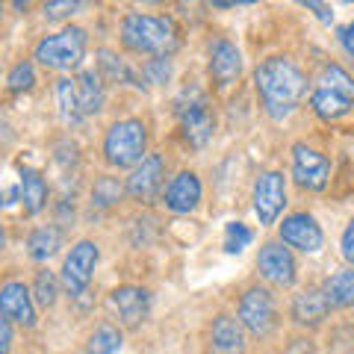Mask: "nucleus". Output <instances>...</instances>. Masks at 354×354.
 Here are the masks:
<instances>
[{
    "label": "nucleus",
    "instance_id": "c85d7f7f",
    "mask_svg": "<svg viewBox=\"0 0 354 354\" xmlns=\"http://www.w3.org/2000/svg\"><path fill=\"white\" fill-rule=\"evenodd\" d=\"M57 104H59V113L65 118V124H74V121H80L77 80H71V77H59V83H57Z\"/></svg>",
    "mask_w": 354,
    "mask_h": 354
},
{
    "label": "nucleus",
    "instance_id": "9d476101",
    "mask_svg": "<svg viewBox=\"0 0 354 354\" xmlns=\"http://www.w3.org/2000/svg\"><path fill=\"white\" fill-rule=\"evenodd\" d=\"M292 180L307 192H325L330 183V160L307 142L292 145Z\"/></svg>",
    "mask_w": 354,
    "mask_h": 354
},
{
    "label": "nucleus",
    "instance_id": "dca6fc26",
    "mask_svg": "<svg viewBox=\"0 0 354 354\" xmlns=\"http://www.w3.org/2000/svg\"><path fill=\"white\" fill-rule=\"evenodd\" d=\"M0 316L21 328H36V295L24 281H6L0 286Z\"/></svg>",
    "mask_w": 354,
    "mask_h": 354
},
{
    "label": "nucleus",
    "instance_id": "cd10ccee",
    "mask_svg": "<svg viewBox=\"0 0 354 354\" xmlns=\"http://www.w3.org/2000/svg\"><path fill=\"white\" fill-rule=\"evenodd\" d=\"M316 86L334 88V92L346 95V97H351V101H354V77H351V74H348L346 68H342L339 62H328L325 68H322V74H319Z\"/></svg>",
    "mask_w": 354,
    "mask_h": 354
},
{
    "label": "nucleus",
    "instance_id": "aec40b11",
    "mask_svg": "<svg viewBox=\"0 0 354 354\" xmlns=\"http://www.w3.org/2000/svg\"><path fill=\"white\" fill-rule=\"evenodd\" d=\"M322 290H325L330 310H351L354 307V266H342L334 274H328Z\"/></svg>",
    "mask_w": 354,
    "mask_h": 354
},
{
    "label": "nucleus",
    "instance_id": "ddd939ff",
    "mask_svg": "<svg viewBox=\"0 0 354 354\" xmlns=\"http://www.w3.org/2000/svg\"><path fill=\"white\" fill-rule=\"evenodd\" d=\"M248 348V330L239 322V316L218 313L207 325L204 351L207 354H245Z\"/></svg>",
    "mask_w": 354,
    "mask_h": 354
},
{
    "label": "nucleus",
    "instance_id": "1a4fd4ad",
    "mask_svg": "<svg viewBox=\"0 0 354 354\" xmlns=\"http://www.w3.org/2000/svg\"><path fill=\"white\" fill-rule=\"evenodd\" d=\"M177 115H180V133H183V139H186V145L189 148L204 151L209 142H213L218 118H216L213 106H209V101L201 92H198L189 104L177 106Z\"/></svg>",
    "mask_w": 354,
    "mask_h": 354
},
{
    "label": "nucleus",
    "instance_id": "20e7f679",
    "mask_svg": "<svg viewBox=\"0 0 354 354\" xmlns=\"http://www.w3.org/2000/svg\"><path fill=\"white\" fill-rule=\"evenodd\" d=\"M86 48H88V32L77 24H68L59 32H53V36H44L36 44V50H32V59L41 68L65 74V71H74L83 62Z\"/></svg>",
    "mask_w": 354,
    "mask_h": 354
},
{
    "label": "nucleus",
    "instance_id": "6e6552de",
    "mask_svg": "<svg viewBox=\"0 0 354 354\" xmlns=\"http://www.w3.org/2000/svg\"><path fill=\"white\" fill-rule=\"evenodd\" d=\"M257 272L266 283L278 286V290H290L298 281V263L292 248L283 239H266L257 251Z\"/></svg>",
    "mask_w": 354,
    "mask_h": 354
},
{
    "label": "nucleus",
    "instance_id": "f257e3e1",
    "mask_svg": "<svg viewBox=\"0 0 354 354\" xmlns=\"http://www.w3.org/2000/svg\"><path fill=\"white\" fill-rule=\"evenodd\" d=\"M254 88L272 121L290 118L307 95V74L290 57H269L254 68Z\"/></svg>",
    "mask_w": 354,
    "mask_h": 354
},
{
    "label": "nucleus",
    "instance_id": "79ce46f5",
    "mask_svg": "<svg viewBox=\"0 0 354 354\" xmlns=\"http://www.w3.org/2000/svg\"><path fill=\"white\" fill-rule=\"evenodd\" d=\"M3 354H9V351H3Z\"/></svg>",
    "mask_w": 354,
    "mask_h": 354
},
{
    "label": "nucleus",
    "instance_id": "0eeeda50",
    "mask_svg": "<svg viewBox=\"0 0 354 354\" xmlns=\"http://www.w3.org/2000/svg\"><path fill=\"white\" fill-rule=\"evenodd\" d=\"M165 174H169V162H165L162 153H148L136 169H130L127 177V198L136 201L142 207H151L162 201V192H165Z\"/></svg>",
    "mask_w": 354,
    "mask_h": 354
},
{
    "label": "nucleus",
    "instance_id": "ea45409f",
    "mask_svg": "<svg viewBox=\"0 0 354 354\" xmlns=\"http://www.w3.org/2000/svg\"><path fill=\"white\" fill-rule=\"evenodd\" d=\"M142 3H162V0H142Z\"/></svg>",
    "mask_w": 354,
    "mask_h": 354
},
{
    "label": "nucleus",
    "instance_id": "bb28decb",
    "mask_svg": "<svg viewBox=\"0 0 354 354\" xmlns=\"http://www.w3.org/2000/svg\"><path fill=\"white\" fill-rule=\"evenodd\" d=\"M59 286L62 281L53 274L48 266H41V269L36 272V278H32V295H36V304L39 307H57L59 301Z\"/></svg>",
    "mask_w": 354,
    "mask_h": 354
},
{
    "label": "nucleus",
    "instance_id": "f704fd0d",
    "mask_svg": "<svg viewBox=\"0 0 354 354\" xmlns=\"http://www.w3.org/2000/svg\"><path fill=\"white\" fill-rule=\"evenodd\" d=\"M298 3L307 6L310 12H313L319 21H322V24H330V21H334V12H330V6L322 3V0H298Z\"/></svg>",
    "mask_w": 354,
    "mask_h": 354
},
{
    "label": "nucleus",
    "instance_id": "a19ab883",
    "mask_svg": "<svg viewBox=\"0 0 354 354\" xmlns=\"http://www.w3.org/2000/svg\"><path fill=\"white\" fill-rule=\"evenodd\" d=\"M342 3H354V0H342Z\"/></svg>",
    "mask_w": 354,
    "mask_h": 354
},
{
    "label": "nucleus",
    "instance_id": "5701e85b",
    "mask_svg": "<svg viewBox=\"0 0 354 354\" xmlns=\"http://www.w3.org/2000/svg\"><path fill=\"white\" fill-rule=\"evenodd\" d=\"M59 248H62V227L59 225H39L30 230L27 254L36 263H48L50 257H57Z\"/></svg>",
    "mask_w": 354,
    "mask_h": 354
},
{
    "label": "nucleus",
    "instance_id": "393cba45",
    "mask_svg": "<svg viewBox=\"0 0 354 354\" xmlns=\"http://www.w3.org/2000/svg\"><path fill=\"white\" fill-rule=\"evenodd\" d=\"M124 195H127V183H121L115 174L95 177V183H92V204L95 207L113 209V207H118L121 201H124Z\"/></svg>",
    "mask_w": 354,
    "mask_h": 354
},
{
    "label": "nucleus",
    "instance_id": "e433bc0d",
    "mask_svg": "<svg viewBox=\"0 0 354 354\" xmlns=\"http://www.w3.org/2000/svg\"><path fill=\"white\" fill-rule=\"evenodd\" d=\"M337 32H339V44H342V48H346V53H348V57L354 59V24L339 27Z\"/></svg>",
    "mask_w": 354,
    "mask_h": 354
},
{
    "label": "nucleus",
    "instance_id": "4468645a",
    "mask_svg": "<svg viewBox=\"0 0 354 354\" xmlns=\"http://www.w3.org/2000/svg\"><path fill=\"white\" fill-rule=\"evenodd\" d=\"M106 304L124 328H139L151 313V290L136 283H121L109 292Z\"/></svg>",
    "mask_w": 354,
    "mask_h": 354
},
{
    "label": "nucleus",
    "instance_id": "c9c22d12",
    "mask_svg": "<svg viewBox=\"0 0 354 354\" xmlns=\"http://www.w3.org/2000/svg\"><path fill=\"white\" fill-rule=\"evenodd\" d=\"M12 325L15 322H9L6 316L0 319V354L9 351V346H12Z\"/></svg>",
    "mask_w": 354,
    "mask_h": 354
},
{
    "label": "nucleus",
    "instance_id": "6ab92c4d",
    "mask_svg": "<svg viewBox=\"0 0 354 354\" xmlns=\"http://www.w3.org/2000/svg\"><path fill=\"white\" fill-rule=\"evenodd\" d=\"M74 80H77V101H80V118L97 115L104 109V101H106L101 71H80Z\"/></svg>",
    "mask_w": 354,
    "mask_h": 354
},
{
    "label": "nucleus",
    "instance_id": "58836bf2",
    "mask_svg": "<svg viewBox=\"0 0 354 354\" xmlns=\"http://www.w3.org/2000/svg\"><path fill=\"white\" fill-rule=\"evenodd\" d=\"M27 3H30V0H12V6H15V9H21V6H27Z\"/></svg>",
    "mask_w": 354,
    "mask_h": 354
},
{
    "label": "nucleus",
    "instance_id": "a878e982",
    "mask_svg": "<svg viewBox=\"0 0 354 354\" xmlns=\"http://www.w3.org/2000/svg\"><path fill=\"white\" fill-rule=\"evenodd\" d=\"M121 330L113 322H101L86 339V354H118L121 351Z\"/></svg>",
    "mask_w": 354,
    "mask_h": 354
},
{
    "label": "nucleus",
    "instance_id": "72a5a7b5",
    "mask_svg": "<svg viewBox=\"0 0 354 354\" xmlns=\"http://www.w3.org/2000/svg\"><path fill=\"white\" fill-rule=\"evenodd\" d=\"M339 254H342V260H346L348 266H354V216L348 218V225H346V230H342V236H339Z\"/></svg>",
    "mask_w": 354,
    "mask_h": 354
},
{
    "label": "nucleus",
    "instance_id": "9b49d317",
    "mask_svg": "<svg viewBox=\"0 0 354 354\" xmlns=\"http://www.w3.org/2000/svg\"><path fill=\"white\" fill-rule=\"evenodd\" d=\"M286 207V177L278 169L260 171L254 183V213L260 218V227L278 225V218Z\"/></svg>",
    "mask_w": 354,
    "mask_h": 354
},
{
    "label": "nucleus",
    "instance_id": "2eb2a0df",
    "mask_svg": "<svg viewBox=\"0 0 354 354\" xmlns=\"http://www.w3.org/2000/svg\"><path fill=\"white\" fill-rule=\"evenodd\" d=\"M201 198H204V186H201V177H198L192 169H183L177 171L169 186L162 192V207L169 213H177V216H189L201 207Z\"/></svg>",
    "mask_w": 354,
    "mask_h": 354
},
{
    "label": "nucleus",
    "instance_id": "412c9836",
    "mask_svg": "<svg viewBox=\"0 0 354 354\" xmlns=\"http://www.w3.org/2000/svg\"><path fill=\"white\" fill-rule=\"evenodd\" d=\"M21 204H24L27 216H39L44 207H48V180L41 177L39 169H21Z\"/></svg>",
    "mask_w": 354,
    "mask_h": 354
},
{
    "label": "nucleus",
    "instance_id": "7c9ffc66",
    "mask_svg": "<svg viewBox=\"0 0 354 354\" xmlns=\"http://www.w3.org/2000/svg\"><path fill=\"white\" fill-rule=\"evenodd\" d=\"M92 6V0H44L41 3V15L44 21H65L71 15H80Z\"/></svg>",
    "mask_w": 354,
    "mask_h": 354
},
{
    "label": "nucleus",
    "instance_id": "b1692460",
    "mask_svg": "<svg viewBox=\"0 0 354 354\" xmlns=\"http://www.w3.org/2000/svg\"><path fill=\"white\" fill-rule=\"evenodd\" d=\"M97 71H101V77L109 80V83H127V86H136V88L145 86L136 77V71L124 62V57H118V53L106 50V48L97 50Z\"/></svg>",
    "mask_w": 354,
    "mask_h": 354
},
{
    "label": "nucleus",
    "instance_id": "f3484780",
    "mask_svg": "<svg viewBox=\"0 0 354 354\" xmlns=\"http://www.w3.org/2000/svg\"><path fill=\"white\" fill-rule=\"evenodd\" d=\"M207 68H209V80H213L218 88L234 86L239 80V74H242V50L236 48V41L216 39L213 44H209Z\"/></svg>",
    "mask_w": 354,
    "mask_h": 354
},
{
    "label": "nucleus",
    "instance_id": "4c0bfd02",
    "mask_svg": "<svg viewBox=\"0 0 354 354\" xmlns=\"http://www.w3.org/2000/svg\"><path fill=\"white\" fill-rule=\"evenodd\" d=\"M209 6L213 9H221V12H225V9H236V6H245V3H257V0H207Z\"/></svg>",
    "mask_w": 354,
    "mask_h": 354
},
{
    "label": "nucleus",
    "instance_id": "39448f33",
    "mask_svg": "<svg viewBox=\"0 0 354 354\" xmlns=\"http://www.w3.org/2000/svg\"><path fill=\"white\" fill-rule=\"evenodd\" d=\"M236 316H239V322L245 325L248 334L257 339H266L269 334H274L281 325L278 301H274L269 286H260V283H251L242 290L239 301H236Z\"/></svg>",
    "mask_w": 354,
    "mask_h": 354
},
{
    "label": "nucleus",
    "instance_id": "f8f14e48",
    "mask_svg": "<svg viewBox=\"0 0 354 354\" xmlns=\"http://www.w3.org/2000/svg\"><path fill=\"white\" fill-rule=\"evenodd\" d=\"M278 239H283L286 245L301 251V254H319L325 248V230L313 216L307 213V209L290 213L281 221L278 225Z\"/></svg>",
    "mask_w": 354,
    "mask_h": 354
},
{
    "label": "nucleus",
    "instance_id": "f03ea898",
    "mask_svg": "<svg viewBox=\"0 0 354 354\" xmlns=\"http://www.w3.org/2000/svg\"><path fill=\"white\" fill-rule=\"evenodd\" d=\"M121 44L136 57H171L180 44V27L165 12H127L121 18Z\"/></svg>",
    "mask_w": 354,
    "mask_h": 354
},
{
    "label": "nucleus",
    "instance_id": "423d86ee",
    "mask_svg": "<svg viewBox=\"0 0 354 354\" xmlns=\"http://www.w3.org/2000/svg\"><path fill=\"white\" fill-rule=\"evenodd\" d=\"M97 263H101V248H97L95 239L74 242L71 251L65 254V260H62V269H59L62 290L68 292V298H80L88 290V283H92V278H95Z\"/></svg>",
    "mask_w": 354,
    "mask_h": 354
},
{
    "label": "nucleus",
    "instance_id": "4be33fe9",
    "mask_svg": "<svg viewBox=\"0 0 354 354\" xmlns=\"http://www.w3.org/2000/svg\"><path fill=\"white\" fill-rule=\"evenodd\" d=\"M310 106H313V113L322 121H337V118L351 113L354 101H351V97H346V95L334 92V88L313 86V92H310Z\"/></svg>",
    "mask_w": 354,
    "mask_h": 354
},
{
    "label": "nucleus",
    "instance_id": "c756f323",
    "mask_svg": "<svg viewBox=\"0 0 354 354\" xmlns=\"http://www.w3.org/2000/svg\"><path fill=\"white\" fill-rule=\"evenodd\" d=\"M32 86H36V65H32V59H18L6 74V92L24 95Z\"/></svg>",
    "mask_w": 354,
    "mask_h": 354
},
{
    "label": "nucleus",
    "instance_id": "473e14b6",
    "mask_svg": "<svg viewBox=\"0 0 354 354\" xmlns=\"http://www.w3.org/2000/svg\"><path fill=\"white\" fill-rule=\"evenodd\" d=\"M254 239V230L248 225H242V221H230L225 227V251L227 254H239L245 245H251Z\"/></svg>",
    "mask_w": 354,
    "mask_h": 354
},
{
    "label": "nucleus",
    "instance_id": "7ed1b4c3",
    "mask_svg": "<svg viewBox=\"0 0 354 354\" xmlns=\"http://www.w3.org/2000/svg\"><path fill=\"white\" fill-rule=\"evenodd\" d=\"M101 153L113 169H136L148 157V124L142 118H118L104 133Z\"/></svg>",
    "mask_w": 354,
    "mask_h": 354
},
{
    "label": "nucleus",
    "instance_id": "a211bd4d",
    "mask_svg": "<svg viewBox=\"0 0 354 354\" xmlns=\"http://www.w3.org/2000/svg\"><path fill=\"white\" fill-rule=\"evenodd\" d=\"M290 316L298 328H316L322 325L330 316V304L325 298L322 286H307V290H298L290 301Z\"/></svg>",
    "mask_w": 354,
    "mask_h": 354
},
{
    "label": "nucleus",
    "instance_id": "2f4dec72",
    "mask_svg": "<svg viewBox=\"0 0 354 354\" xmlns=\"http://www.w3.org/2000/svg\"><path fill=\"white\" fill-rule=\"evenodd\" d=\"M171 57H151L142 62V77H145V83L151 86H165L171 80Z\"/></svg>",
    "mask_w": 354,
    "mask_h": 354
}]
</instances>
